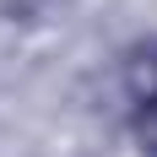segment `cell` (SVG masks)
<instances>
[{"label": "cell", "instance_id": "obj_2", "mask_svg": "<svg viewBox=\"0 0 157 157\" xmlns=\"http://www.w3.org/2000/svg\"><path fill=\"white\" fill-rule=\"evenodd\" d=\"M136 141H141L146 157H157V103H141L136 109Z\"/></svg>", "mask_w": 157, "mask_h": 157}, {"label": "cell", "instance_id": "obj_1", "mask_svg": "<svg viewBox=\"0 0 157 157\" xmlns=\"http://www.w3.org/2000/svg\"><path fill=\"white\" fill-rule=\"evenodd\" d=\"M125 92L130 103H157V44H136L125 54Z\"/></svg>", "mask_w": 157, "mask_h": 157}]
</instances>
